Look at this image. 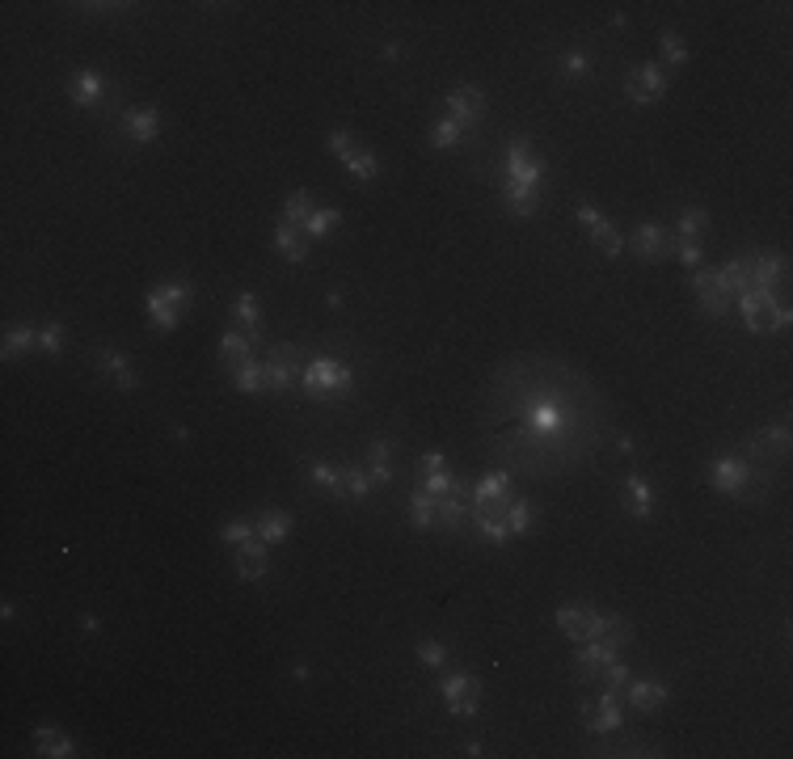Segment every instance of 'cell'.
<instances>
[{"mask_svg": "<svg viewBox=\"0 0 793 759\" xmlns=\"http://www.w3.org/2000/svg\"><path fill=\"white\" fill-rule=\"evenodd\" d=\"M486 443L519 473H574L608 430L604 397L586 376L545 355H519L489 376Z\"/></svg>", "mask_w": 793, "mask_h": 759, "instance_id": "6da1fadb", "label": "cell"}, {"mask_svg": "<svg viewBox=\"0 0 793 759\" xmlns=\"http://www.w3.org/2000/svg\"><path fill=\"white\" fill-rule=\"evenodd\" d=\"M739 317H743V325L751 333H781L789 330V304L785 300H777L772 292H759V287H751V292L739 295Z\"/></svg>", "mask_w": 793, "mask_h": 759, "instance_id": "7a4b0ae2", "label": "cell"}, {"mask_svg": "<svg viewBox=\"0 0 793 759\" xmlns=\"http://www.w3.org/2000/svg\"><path fill=\"white\" fill-rule=\"evenodd\" d=\"M300 384L313 401H342L354 392V376L351 368H342L338 359H313L305 371H300Z\"/></svg>", "mask_w": 793, "mask_h": 759, "instance_id": "3957f363", "label": "cell"}, {"mask_svg": "<svg viewBox=\"0 0 793 759\" xmlns=\"http://www.w3.org/2000/svg\"><path fill=\"white\" fill-rule=\"evenodd\" d=\"M511 503H515L511 477H507V473H486V477L473 485V494H469V514H489V519H502Z\"/></svg>", "mask_w": 793, "mask_h": 759, "instance_id": "277c9868", "label": "cell"}, {"mask_svg": "<svg viewBox=\"0 0 793 759\" xmlns=\"http://www.w3.org/2000/svg\"><path fill=\"white\" fill-rule=\"evenodd\" d=\"M692 292H696V300H701V312H705V317H713V321H721L726 312H730V304H734V295L721 287L718 270H709V266H696L692 270Z\"/></svg>", "mask_w": 793, "mask_h": 759, "instance_id": "5b68a950", "label": "cell"}, {"mask_svg": "<svg viewBox=\"0 0 793 759\" xmlns=\"http://www.w3.org/2000/svg\"><path fill=\"white\" fill-rule=\"evenodd\" d=\"M440 697L448 700V713L452 717H473L477 705H481V684H477V675H448L440 684Z\"/></svg>", "mask_w": 793, "mask_h": 759, "instance_id": "8992f818", "label": "cell"}, {"mask_svg": "<svg viewBox=\"0 0 793 759\" xmlns=\"http://www.w3.org/2000/svg\"><path fill=\"white\" fill-rule=\"evenodd\" d=\"M621 705L624 697H616V692H599V700H583V725L586 735H612V730H621Z\"/></svg>", "mask_w": 793, "mask_h": 759, "instance_id": "52a82bcc", "label": "cell"}, {"mask_svg": "<svg viewBox=\"0 0 793 759\" xmlns=\"http://www.w3.org/2000/svg\"><path fill=\"white\" fill-rule=\"evenodd\" d=\"M300 376V351L295 346H270L266 351V392H287Z\"/></svg>", "mask_w": 793, "mask_h": 759, "instance_id": "ba28073f", "label": "cell"}, {"mask_svg": "<svg viewBox=\"0 0 793 759\" xmlns=\"http://www.w3.org/2000/svg\"><path fill=\"white\" fill-rule=\"evenodd\" d=\"M785 452H789V427H764L751 435V443H747V460H759V465H781Z\"/></svg>", "mask_w": 793, "mask_h": 759, "instance_id": "9c48e42d", "label": "cell"}, {"mask_svg": "<svg viewBox=\"0 0 793 759\" xmlns=\"http://www.w3.org/2000/svg\"><path fill=\"white\" fill-rule=\"evenodd\" d=\"M662 89H667V72H662L659 63H642V68H633V72L624 76V93H629L637 106H650V101H659Z\"/></svg>", "mask_w": 793, "mask_h": 759, "instance_id": "30bf717a", "label": "cell"}, {"mask_svg": "<svg viewBox=\"0 0 793 759\" xmlns=\"http://www.w3.org/2000/svg\"><path fill=\"white\" fill-rule=\"evenodd\" d=\"M448 119H456L460 123V131H473L477 123H481V114H486V93L473 85H464V89H452L448 93Z\"/></svg>", "mask_w": 793, "mask_h": 759, "instance_id": "8fae6325", "label": "cell"}, {"mask_svg": "<svg viewBox=\"0 0 793 759\" xmlns=\"http://www.w3.org/2000/svg\"><path fill=\"white\" fill-rule=\"evenodd\" d=\"M672 241H675L672 228H662V224H642L629 245H633V254L642 257V262H662V257L672 254Z\"/></svg>", "mask_w": 793, "mask_h": 759, "instance_id": "7c38bea8", "label": "cell"}, {"mask_svg": "<svg viewBox=\"0 0 793 759\" xmlns=\"http://www.w3.org/2000/svg\"><path fill=\"white\" fill-rule=\"evenodd\" d=\"M595 616L599 608H591V603H566V608H557V629H562L570 641H591V629H595Z\"/></svg>", "mask_w": 793, "mask_h": 759, "instance_id": "4fadbf2b", "label": "cell"}, {"mask_svg": "<svg viewBox=\"0 0 793 759\" xmlns=\"http://www.w3.org/2000/svg\"><path fill=\"white\" fill-rule=\"evenodd\" d=\"M616 658V649H608L604 641H583V649L574 654V679L578 684H595L599 671Z\"/></svg>", "mask_w": 793, "mask_h": 759, "instance_id": "5bb4252c", "label": "cell"}, {"mask_svg": "<svg viewBox=\"0 0 793 759\" xmlns=\"http://www.w3.org/2000/svg\"><path fill=\"white\" fill-rule=\"evenodd\" d=\"M540 160L532 157L527 139H511L507 148V182H527V186H540Z\"/></svg>", "mask_w": 793, "mask_h": 759, "instance_id": "9a60e30c", "label": "cell"}, {"mask_svg": "<svg viewBox=\"0 0 793 759\" xmlns=\"http://www.w3.org/2000/svg\"><path fill=\"white\" fill-rule=\"evenodd\" d=\"M743 481H747V460L743 456H718L713 460V468H709V485L718 494H739L743 490Z\"/></svg>", "mask_w": 793, "mask_h": 759, "instance_id": "2e32d148", "label": "cell"}, {"mask_svg": "<svg viewBox=\"0 0 793 759\" xmlns=\"http://www.w3.org/2000/svg\"><path fill=\"white\" fill-rule=\"evenodd\" d=\"M624 700H629L637 713H654V709H662V705L672 700V687L659 684V679H629Z\"/></svg>", "mask_w": 793, "mask_h": 759, "instance_id": "e0dca14e", "label": "cell"}, {"mask_svg": "<svg viewBox=\"0 0 793 759\" xmlns=\"http://www.w3.org/2000/svg\"><path fill=\"white\" fill-rule=\"evenodd\" d=\"M591 641H604L608 649H624L633 641V625L616 612H599L595 616V629H591Z\"/></svg>", "mask_w": 793, "mask_h": 759, "instance_id": "ac0fdd59", "label": "cell"}, {"mask_svg": "<svg viewBox=\"0 0 793 759\" xmlns=\"http://www.w3.org/2000/svg\"><path fill=\"white\" fill-rule=\"evenodd\" d=\"M785 270H789V262L781 254H751V287H759V292L781 287Z\"/></svg>", "mask_w": 793, "mask_h": 759, "instance_id": "d6986e66", "label": "cell"}, {"mask_svg": "<svg viewBox=\"0 0 793 759\" xmlns=\"http://www.w3.org/2000/svg\"><path fill=\"white\" fill-rule=\"evenodd\" d=\"M266 570H270V557H266V540H249V544H241L237 549V578H266Z\"/></svg>", "mask_w": 793, "mask_h": 759, "instance_id": "ffe728a7", "label": "cell"}, {"mask_svg": "<svg viewBox=\"0 0 793 759\" xmlns=\"http://www.w3.org/2000/svg\"><path fill=\"white\" fill-rule=\"evenodd\" d=\"M122 131L131 135V144H152L160 131V114L152 106H140V110H127L122 114Z\"/></svg>", "mask_w": 793, "mask_h": 759, "instance_id": "44dd1931", "label": "cell"}, {"mask_svg": "<svg viewBox=\"0 0 793 759\" xmlns=\"http://www.w3.org/2000/svg\"><path fill=\"white\" fill-rule=\"evenodd\" d=\"M232 317L245 325V338L254 346H262V308H257V295L254 292H241L232 300Z\"/></svg>", "mask_w": 793, "mask_h": 759, "instance_id": "7402d4cb", "label": "cell"}, {"mask_svg": "<svg viewBox=\"0 0 793 759\" xmlns=\"http://www.w3.org/2000/svg\"><path fill=\"white\" fill-rule=\"evenodd\" d=\"M98 368L106 371V376L114 380V389H122V392H131L135 384H140V376H135V368L127 363V359L119 355V351H111V346H102L98 351Z\"/></svg>", "mask_w": 793, "mask_h": 759, "instance_id": "603a6c76", "label": "cell"}, {"mask_svg": "<svg viewBox=\"0 0 793 759\" xmlns=\"http://www.w3.org/2000/svg\"><path fill=\"white\" fill-rule=\"evenodd\" d=\"M68 98H73L76 106H102V98H106V81L85 68V72H76L73 81H68Z\"/></svg>", "mask_w": 793, "mask_h": 759, "instance_id": "cb8c5ba5", "label": "cell"}, {"mask_svg": "<svg viewBox=\"0 0 793 759\" xmlns=\"http://www.w3.org/2000/svg\"><path fill=\"white\" fill-rule=\"evenodd\" d=\"M275 249H279V257H287V262H308V236L295 228V224H279L275 228Z\"/></svg>", "mask_w": 793, "mask_h": 759, "instance_id": "d4e9b609", "label": "cell"}, {"mask_svg": "<svg viewBox=\"0 0 793 759\" xmlns=\"http://www.w3.org/2000/svg\"><path fill=\"white\" fill-rule=\"evenodd\" d=\"M34 755L68 759V755H76V747H73V738L60 735L55 725H43V730H34Z\"/></svg>", "mask_w": 793, "mask_h": 759, "instance_id": "484cf974", "label": "cell"}, {"mask_svg": "<svg viewBox=\"0 0 793 759\" xmlns=\"http://www.w3.org/2000/svg\"><path fill=\"white\" fill-rule=\"evenodd\" d=\"M624 506H629V514L633 519H650V511H654V494H650L646 477H624Z\"/></svg>", "mask_w": 793, "mask_h": 759, "instance_id": "4316f807", "label": "cell"}, {"mask_svg": "<svg viewBox=\"0 0 793 759\" xmlns=\"http://www.w3.org/2000/svg\"><path fill=\"white\" fill-rule=\"evenodd\" d=\"M718 279H721V287H726L730 295L751 292V254H747V257H730V262L718 270Z\"/></svg>", "mask_w": 793, "mask_h": 759, "instance_id": "83f0119b", "label": "cell"}, {"mask_svg": "<svg viewBox=\"0 0 793 759\" xmlns=\"http://www.w3.org/2000/svg\"><path fill=\"white\" fill-rule=\"evenodd\" d=\"M249 359H254V342H249L245 333H237V330L224 333V338H220V363H224V368L237 371L241 363H249Z\"/></svg>", "mask_w": 793, "mask_h": 759, "instance_id": "f1b7e54d", "label": "cell"}, {"mask_svg": "<svg viewBox=\"0 0 793 759\" xmlns=\"http://www.w3.org/2000/svg\"><path fill=\"white\" fill-rule=\"evenodd\" d=\"M502 198H507V207H511L515 216H532V211L540 207V190L527 182H507L502 186Z\"/></svg>", "mask_w": 793, "mask_h": 759, "instance_id": "f546056e", "label": "cell"}, {"mask_svg": "<svg viewBox=\"0 0 793 759\" xmlns=\"http://www.w3.org/2000/svg\"><path fill=\"white\" fill-rule=\"evenodd\" d=\"M435 503H440V527L443 532H464V527H469V498L443 494V498H435Z\"/></svg>", "mask_w": 793, "mask_h": 759, "instance_id": "4dcf8cb0", "label": "cell"}, {"mask_svg": "<svg viewBox=\"0 0 793 759\" xmlns=\"http://www.w3.org/2000/svg\"><path fill=\"white\" fill-rule=\"evenodd\" d=\"M410 524L422 527V532H427V527H440V503H435L422 485H418L414 498H410Z\"/></svg>", "mask_w": 793, "mask_h": 759, "instance_id": "1f68e13d", "label": "cell"}, {"mask_svg": "<svg viewBox=\"0 0 793 759\" xmlns=\"http://www.w3.org/2000/svg\"><path fill=\"white\" fill-rule=\"evenodd\" d=\"M178 321H182V312H178V308H169L157 292H148V325H152V330L173 333V330H178Z\"/></svg>", "mask_w": 793, "mask_h": 759, "instance_id": "d6a6232c", "label": "cell"}, {"mask_svg": "<svg viewBox=\"0 0 793 759\" xmlns=\"http://www.w3.org/2000/svg\"><path fill=\"white\" fill-rule=\"evenodd\" d=\"M338 220H342V211H338V207H317L305 224H300V233H305L308 241H321V236H330L334 228H338Z\"/></svg>", "mask_w": 793, "mask_h": 759, "instance_id": "836d02e7", "label": "cell"}, {"mask_svg": "<svg viewBox=\"0 0 793 759\" xmlns=\"http://www.w3.org/2000/svg\"><path fill=\"white\" fill-rule=\"evenodd\" d=\"M705 224H709V211L705 207H683L672 233L680 236V241H701V236H705Z\"/></svg>", "mask_w": 793, "mask_h": 759, "instance_id": "e575fe53", "label": "cell"}, {"mask_svg": "<svg viewBox=\"0 0 793 759\" xmlns=\"http://www.w3.org/2000/svg\"><path fill=\"white\" fill-rule=\"evenodd\" d=\"M232 389H241V392H266V363H257V359L241 363V368L232 371Z\"/></svg>", "mask_w": 793, "mask_h": 759, "instance_id": "d590c367", "label": "cell"}, {"mask_svg": "<svg viewBox=\"0 0 793 759\" xmlns=\"http://www.w3.org/2000/svg\"><path fill=\"white\" fill-rule=\"evenodd\" d=\"M287 532H292V514L287 511H266L257 519V540H266V544H279Z\"/></svg>", "mask_w": 793, "mask_h": 759, "instance_id": "8d00e7d4", "label": "cell"}, {"mask_svg": "<svg viewBox=\"0 0 793 759\" xmlns=\"http://www.w3.org/2000/svg\"><path fill=\"white\" fill-rule=\"evenodd\" d=\"M502 524L511 527V536H527V532L537 527V506H532V503H519V498H515V503L507 506V514H502Z\"/></svg>", "mask_w": 793, "mask_h": 759, "instance_id": "74e56055", "label": "cell"}, {"mask_svg": "<svg viewBox=\"0 0 793 759\" xmlns=\"http://www.w3.org/2000/svg\"><path fill=\"white\" fill-rule=\"evenodd\" d=\"M313 211H317V203H313V195H308V190H295V195L283 198V224H295V228H300Z\"/></svg>", "mask_w": 793, "mask_h": 759, "instance_id": "f35d334b", "label": "cell"}, {"mask_svg": "<svg viewBox=\"0 0 793 759\" xmlns=\"http://www.w3.org/2000/svg\"><path fill=\"white\" fill-rule=\"evenodd\" d=\"M469 527H473L477 536L481 540H489V544H507V540H511V527L502 524V519H489V514H469Z\"/></svg>", "mask_w": 793, "mask_h": 759, "instance_id": "ab89813d", "label": "cell"}, {"mask_svg": "<svg viewBox=\"0 0 793 759\" xmlns=\"http://www.w3.org/2000/svg\"><path fill=\"white\" fill-rule=\"evenodd\" d=\"M586 233H591V245H599V249H604V254H608V257H621V249H624V236L616 233V228H612L608 220H595V224H591V228H586Z\"/></svg>", "mask_w": 793, "mask_h": 759, "instance_id": "60d3db41", "label": "cell"}, {"mask_svg": "<svg viewBox=\"0 0 793 759\" xmlns=\"http://www.w3.org/2000/svg\"><path fill=\"white\" fill-rule=\"evenodd\" d=\"M22 351H38V330H30V325H13V330L5 333V359H17Z\"/></svg>", "mask_w": 793, "mask_h": 759, "instance_id": "b9f144b4", "label": "cell"}, {"mask_svg": "<svg viewBox=\"0 0 793 759\" xmlns=\"http://www.w3.org/2000/svg\"><path fill=\"white\" fill-rule=\"evenodd\" d=\"M152 292H157V295H160V300H165V304H169V308H178V312H182V308L190 304V300H195V283L173 279V283H160V287H152Z\"/></svg>", "mask_w": 793, "mask_h": 759, "instance_id": "7bdbcfd3", "label": "cell"}, {"mask_svg": "<svg viewBox=\"0 0 793 759\" xmlns=\"http://www.w3.org/2000/svg\"><path fill=\"white\" fill-rule=\"evenodd\" d=\"M367 473H372V481H376V485H389V481H392L389 443H384V439H376V443H372V456H367Z\"/></svg>", "mask_w": 793, "mask_h": 759, "instance_id": "ee69618b", "label": "cell"}, {"mask_svg": "<svg viewBox=\"0 0 793 759\" xmlns=\"http://www.w3.org/2000/svg\"><path fill=\"white\" fill-rule=\"evenodd\" d=\"M659 55H662V63H667V68H683V63H688V47H683V38L675 34V30H662ZM662 63H659V68H662Z\"/></svg>", "mask_w": 793, "mask_h": 759, "instance_id": "f6af8a7d", "label": "cell"}, {"mask_svg": "<svg viewBox=\"0 0 793 759\" xmlns=\"http://www.w3.org/2000/svg\"><path fill=\"white\" fill-rule=\"evenodd\" d=\"M308 477H313V485H317L321 494H334V498H342V494H346V485H342V468L313 465V468H308Z\"/></svg>", "mask_w": 793, "mask_h": 759, "instance_id": "bcb514c9", "label": "cell"}, {"mask_svg": "<svg viewBox=\"0 0 793 759\" xmlns=\"http://www.w3.org/2000/svg\"><path fill=\"white\" fill-rule=\"evenodd\" d=\"M629 667H624L621 658H612L604 671H599V684H604V692H616V697H624V687H629Z\"/></svg>", "mask_w": 793, "mask_h": 759, "instance_id": "7dc6e473", "label": "cell"}, {"mask_svg": "<svg viewBox=\"0 0 793 759\" xmlns=\"http://www.w3.org/2000/svg\"><path fill=\"white\" fill-rule=\"evenodd\" d=\"M342 485H346V498H367L376 490V481L367 468H342Z\"/></svg>", "mask_w": 793, "mask_h": 759, "instance_id": "c3c4849f", "label": "cell"}, {"mask_svg": "<svg viewBox=\"0 0 793 759\" xmlns=\"http://www.w3.org/2000/svg\"><path fill=\"white\" fill-rule=\"evenodd\" d=\"M346 169L354 173V182H372V178H376V173H380V160L372 157L367 148H359V152H354V157L346 160Z\"/></svg>", "mask_w": 793, "mask_h": 759, "instance_id": "681fc988", "label": "cell"}, {"mask_svg": "<svg viewBox=\"0 0 793 759\" xmlns=\"http://www.w3.org/2000/svg\"><path fill=\"white\" fill-rule=\"evenodd\" d=\"M63 342H68V330H63V325H55V321L38 330V351H43V355H60Z\"/></svg>", "mask_w": 793, "mask_h": 759, "instance_id": "f907efd6", "label": "cell"}, {"mask_svg": "<svg viewBox=\"0 0 793 759\" xmlns=\"http://www.w3.org/2000/svg\"><path fill=\"white\" fill-rule=\"evenodd\" d=\"M460 123H456V119H440V123L430 127V144L435 148H456L460 144Z\"/></svg>", "mask_w": 793, "mask_h": 759, "instance_id": "816d5d0a", "label": "cell"}, {"mask_svg": "<svg viewBox=\"0 0 793 759\" xmlns=\"http://www.w3.org/2000/svg\"><path fill=\"white\" fill-rule=\"evenodd\" d=\"M325 144H330V152L334 157H342V160H351L359 148H354V135L346 131V127H334L330 135H325Z\"/></svg>", "mask_w": 793, "mask_h": 759, "instance_id": "f5cc1de1", "label": "cell"}, {"mask_svg": "<svg viewBox=\"0 0 793 759\" xmlns=\"http://www.w3.org/2000/svg\"><path fill=\"white\" fill-rule=\"evenodd\" d=\"M672 236H675V233H672ZM672 254L680 257V262H683L688 270L705 266V262H701V241H680V236H675V241H672Z\"/></svg>", "mask_w": 793, "mask_h": 759, "instance_id": "db71d44e", "label": "cell"}, {"mask_svg": "<svg viewBox=\"0 0 793 759\" xmlns=\"http://www.w3.org/2000/svg\"><path fill=\"white\" fill-rule=\"evenodd\" d=\"M254 536H257V524H224L220 527V540H224V544H237V549H241V544H249Z\"/></svg>", "mask_w": 793, "mask_h": 759, "instance_id": "11a10c76", "label": "cell"}, {"mask_svg": "<svg viewBox=\"0 0 793 759\" xmlns=\"http://www.w3.org/2000/svg\"><path fill=\"white\" fill-rule=\"evenodd\" d=\"M452 473H448V468H440V473H422V490L430 494V498H443V494L452 490Z\"/></svg>", "mask_w": 793, "mask_h": 759, "instance_id": "9f6ffc18", "label": "cell"}, {"mask_svg": "<svg viewBox=\"0 0 793 759\" xmlns=\"http://www.w3.org/2000/svg\"><path fill=\"white\" fill-rule=\"evenodd\" d=\"M418 662H422V667H443V662H448V649L427 637V641H418Z\"/></svg>", "mask_w": 793, "mask_h": 759, "instance_id": "6f0895ef", "label": "cell"}, {"mask_svg": "<svg viewBox=\"0 0 793 759\" xmlns=\"http://www.w3.org/2000/svg\"><path fill=\"white\" fill-rule=\"evenodd\" d=\"M586 68H591V63H586V55H578V51L562 55V72H566V76H574V81H578V76H586Z\"/></svg>", "mask_w": 793, "mask_h": 759, "instance_id": "680465c9", "label": "cell"}, {"mask_svg": "<svg viewBox=\"0 0 793 759\" xmlns=\"http://www.w3.org/2000/svg\"><path fill=\"white\" fill-rule=\"evenodd\" d=\"M440 468H448V465H443V456H440V452H427L422 460H418V473H440Z\"/></svg>", "mask_w": 793, "mask_h": 759, "instance_id": "91938a15", "label": "cell"}]
</instances>
